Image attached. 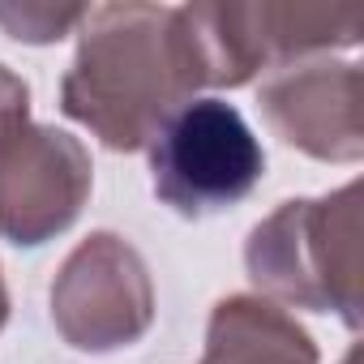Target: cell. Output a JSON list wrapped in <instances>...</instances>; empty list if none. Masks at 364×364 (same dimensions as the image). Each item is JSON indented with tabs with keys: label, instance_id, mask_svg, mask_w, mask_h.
Here are the masks:
<instances>
[{
	"label": "cell",
	"instance_id": "5",
	"mask_svg": "<svg viewBox=\"0 0 364 364\" xmlns=\"http://www.w3.org/2000/svg\"><path fill=\"white\" fill-rule=\"evenodd\" d=\"M48 304L56 334L73 351L107 355L154 326V279L120 232H90L60 262Z\"/></svg>",
	"mask_w": 364,
	"mask_h": 364
},
{
	"label": "cell",
	"instance_id": "9",
	"mask_svg": "<svg viewBox=\"0 0 364 364\" xmlns=\"http://www.w3.org/2000/svg\"><path fill=\"white\" fill-rule=\"evenodd\" d=\"M86 18V5H48V0H0V31L18 43H60L65 35H73Z\"/></svg>",
	"mask_w": 364,
	"mask_h": 364
},
{
	"label": "cell",
	"instance_id": "2",
	"mask_svg": "<svg viewBox=\"0 0 364 364\" xmlns=\"http://www.w3.org/2000/svg\"><path fill=\"white\" fill-rule=\"evenodd\" d=\"M360 180L321 198L279 202L245 240V270L262 300L279 309L334 313L347 330H360Z\"/></svg>",
	"mask_w": 364,
	"mask_h": 364
},
{
	"label": "cell",
	"instance_id": "1",
	"mask_svg": "<svg viewBox=\"0 0 364 364\" xmlns=\"http://www.w3.org/2000/svg\"><path fill=\"white\" fill-rule=\"evenodd\" d=\"M206 90L185 5H86L77 56L60 77V112L107 150H141L189 99Z\"/></svg>",
	"mask_w": 364,
	"mask_h": 364
},
{
	"label": "cell",
	"instance_id": "4",
	"mask_svg": "<svg viewBox=\"0 0 364 364\" xmlns=\"http://www.w3.org/2000/svg\"><path fill=\"white\" fill-rule=\"evenodd\" d=\"M206 90L249 86L257 73H279L287 65L330 56L360 43V18L343 9H304V5H185Z\"/></svg>",
	"mask_w": 364,
	"mask_h": 364
},
{
	"label": "cell",
	"instance_id": "11",
	"mask_svg": "<svg viewBox=\"0 0 364 364\" xmlns=\"http://www.w3.org/2000/svg\"><path fill=\"white\" fill-rule=\"evenodd\" d=\"M9 321V287H5V274H0V330Z\"/></svg>",
	"mask_w": 364,
	"mask_h": 364
},
{
	"label": "cell",
	"instance_id": "7",
	"mask_svg": "<svg viewBox=\"0 0 364 364\" xmlns=\"http://www.w3.org/2000/svg\"><path fill=\"white\" fill-rule=\"evenodd\" d=\"M266 124L300 154L321 163H360L364 159V120H360V65L313 56L270 73L257 90Z\"/></svg>",
	"mask_w": 364,
	"mask_h": 364
},
{
	"label": "cell",
	"instance_id": "6",
	"mask_svg": "<svg viewBox=\"0 0 364 364\" xmlns=\"http://www.w3.org/2000/svg\"><path fill=\"white\" fill-rule=\"evenodd\" d=\"M90 150L56 124L0 133V236L35 249L69 232L90 198Z\"/></svg>",
	"mask_w": 364,
	"mask_h": 364
},
{
	"label": "cell",
	"instance_id": "10",
	"mask_svg": "<svg viewBox=\"0 0 364 364\" xmlns=\"http://www.w3.org/2000/svg\"><path fill=\"white\" fill-rule=\"evenodd\" d=\"M26 116H31V86L9 65H0V133L26 124Z\"/></svg>",
	"mask_w": 364,
	"mask_h": 364
},
{
	"label": "cell",
	"instance_id": "3",
	"mask_svg": "<svg viewBox=\"0 0 364 364\" xmlns=\"http://www.w3.org/2000/svg\"><path fill=\"white\" fill-rule=\"evenodd\" d=\"M154 198L180 219L240 206L266 176L262 137L228 99H189L150 137Z\"/></svg>",
	"mask_w": 364,
	"mask_h": 364
},
{
	"label": "cell",
	"instance_id": "8",
	"mask_svg": "<svg viewBox=\"0 0 364 364\" xmlns=\"http://www.w3.org/2000/svg\"><path fill=\"white\" fill-rule=\"evenodd\" d=\"M198 364H321V351L287 309L240 291L210 309Z\"/></svg>",
	"mask_w": 364,
	"mask_h": 364
}]
</instances>
